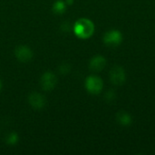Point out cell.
I'll return each mask as SVG.
<instances>
[{
  "mask_svg": "<svg viewBox=\"0 0 155 155\" xmlns=\"http://www.w3.org/2000/svg\"><path fill=\"white\" fill-rule=\"evenodd\" d=\"M105 64H106L105 58L101 55H96L90 60L89 66H90L91 70H93L94 72H99L104 69Z\"/></svg>",
  "mask_w": 155,
  "mask_h": 155,
  "instance_id": "cell-8",
  "label": "cell"
},
{
  "mask_svg": "<svg viewBox=\"0 0 155 155\" xmlns=\"http://www.w3.org/2000/svg\"><path fill=\"white\" fill-rule=\"evenodd\" d=\"M103 86H104L103 80L98 76L91 75L87 77L85 80V88L89 93L93 94H97L101 93Z\"/></svg>",
  "mask_w": 155,
  "mask_h": 155,
  "instance_id": "cell-2",
  "label": "cell"
},
{
  "mask_svg": "<svg viewBox=\"0 0 155 155\" xmlns=\"http://www.w3.org/2000/svg\"><path fill=\"white\" fill-rule=\"evenodd\" d=\"M18 140H19V136L16 133H11L6 137V143L10 145H15V143H17Z\"/></svg>",
  "mask_w": 155,
  "mask_h": 155,
  "instance_id": "cell-11",
  "label": "cell"
},
{
  "mask_svg": "<svg viewBox=\"0 0 155 155\" xmlns=\"http://www.w3.org/2000/svg\"><path fill=\"white\" fill-rule=\"evenodd\" d=\"M1 89H2V82L0 80V91H1Z\"/></svg>",
  "mask_w": 155,
  "mask_h": 155,
  "instance_id": "cell-12",
  "label": "cell"
},
{
  "mask_svg": "<svg viewBox=\"0 0 155 155\" xmlns=\"http://www.w3.org/2000/svg\"><path fill=\"white\" fill-rule=\"evenodd\" d=\"M74 32L79 38L87 39L93 35L94 32V25L87 18H80L74 23Z\"/></svg>",
  "mask_w": 155,
  "mask_h": 155,
  "instance_id": "cell-1",
  "label": "cell"
},
{
  "mask_svg": "<svg viewBox=\"0 0 155 155\" xmlns=\"http://www.w3.org/2000/svg\"><path fill=\"white\" fill-rule=\"evenodd\" d=\"M66 9V3L64 1H56L53 5V11L55 14L61 15L65 12Z\"/></svg>",
  "mask_w": 155,
  "mask_h": 155,
  "instance_id": "cell-10",
  "label": "cell"
},
{
  "mask_svg": "<svg viewBox=\"0 0 155 155\" xmlns=\"http://www.w3.org/2000/svg\"><path fill=\"white\" fill-rule=\"evenodd\" d=\"M125 72L121 66H114L110 72V79L114 84L121 85L125 82Z\"/></svg>",
  "mask_w": 155,
  "mask_h": 155,
  "instance_id": "cell-5",
  "label": "cell"
},
{
  "mask_svg": "<svg viewBox=\"0 0 155 155\" xmlns=\"http://www.w3.org/2000/svg\"><path fill=\"white\" fill-rule=\"evenodd\" d=\"M123 40V35L118 30H110L106 32L104 35V42L108 45L116 46L121 44Z\"/></svg>",
  "mask_w": 155,
  "mask_h": 155,
  "instance_id": "cell-4",
  "label": "cell"
},
{
  "mask_svg": "<svg viewBox=\"0 0 155 155\" xmlns=\"http://www.w3.org/2000/svg\"><path fill=\"white\" fill-rule=\"evenodd\" d=\"M15 54L16 56V58L23 63L28 62L31 60V58L33 57V52L32 50L27 47L26 45H19L15 48Z\"/></svg>",
  "mask_w": 155,
  "mask_h": 155,
  "instance_id": "cell-6",
  "label": "cell"
},
{
  "mask_svg": "<svg viewBox=\"0 0 155 155\" xmlns=\"http://www.w3.org/2000/svg\"><path fill=\"white\" fill-rule=\"evenodd\" d=\"M116 120L123 126H128L132 123V117L130 116L129 114H127L124 111H121L117 113Z\"/></svg>",
  "mask_w": 155,
  "mask_h": 155,
  "instance_id": "cell-9",
  "label": "cell"
},
{
  "mask_svg": "<svg viewBox=\"0 0 155 155\" xmlns=\"http://www.w3.org/2000/svg\"><path fill=\"white\" fill-rule=\"evenodd\" d=\"M57 84V77L51 72L45 73L41 77V86L45 91L53 90Z\"/></svg>",
  "mask_w": 155,
  "mask_h": 155,
  "instance_id": "cell-3",
  "label": "cell"
},
{
  "mask_svg": "<svg viewBox=\"0 0 155 155\" xmlns=\"http://www.w3.org/2000/svg\"><path fill=\"white\" fill-rule=\"evenodd\" d=\"M28 102L30 104V105L35 108V109H42L45 107V104H46V101H45V98L38 94V93H33L31 94L29 96H28Z\"/></svg>",
  "mask_w": 155,
  "mask_h": 155,
  "instance_id": "cell-7",
  "label": "cell"
}]
</instances>
